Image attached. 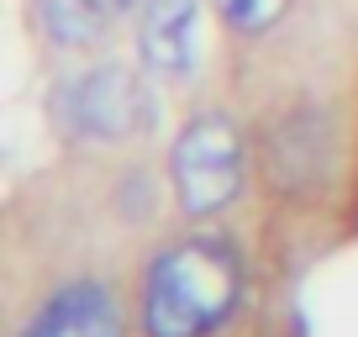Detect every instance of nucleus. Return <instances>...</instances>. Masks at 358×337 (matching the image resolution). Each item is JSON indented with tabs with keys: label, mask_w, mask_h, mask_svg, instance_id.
<instances>
[{
	"label": "nucleus",
	"mask_w": 358,
	"mask_h": 337,
	"mask_svg": "<svg viewBox=\"0 0 358 337\" xmlns=\"http://www.w3.org/2000/svg\"><path fill=\"white\" fill-rule=\"evenodd\" d=\"M243 295V264L222 237H179L143 274L148 337H211Z\"/></svg>",
	"instance_id": "nucleus-1"
},
{
	"label": "nucleus",
	"mask_w": 358,
	"mask_h": 337,
	"mask_svg": "<svg viewBox=\"0 0 358 337\" xmlns=\"http://www.w3.org/2000/svg\"><path fill=\"white\" fill-rule=\"evenodd\" d=\"M53 122L79 143H127V137L153 132L158 101L143 85V74L122 64H95L85 74H69L48 101Z\"/></svg>",
	"instance_id": "nucleus-2"
},
{
	"label": "nucleus",
	"mask_w": 358,
	"mask_h": 337,
	"mask_svg": "<svg viewBox=\"0 0 358 337\" xmlns=\"http://www.w3.org/2000/svg\"><path fill=\"white\" fill-rule=\"evenodd\" d=\"M169 180L185 216H216L243 190V132L227 116H195L174 137Z\"/></svg>",
	"instance_id": "nucleus-3"
},
{
	"label": "nucleus",
	"mask_w": 358,
	"mask_h": 337,
	"mask_svg": "<svg viewBox=\"0 0 358 337\" xmlns=\"http://www.w3.org/2000/svg\"><path fill=\"white\" fill-rule=\"evenodd\" d=\"M22 337H127V322L106 285L74 280V285H58L37 306L32 322L22 327Z\"/></svg>",
	"instance_id": "nucleus-4"
},
{
	"label": "nucleus",
	"mask_w": 358,
	"mask_h": 337,
	"mask_svg": "<svg viewBox=\"0 0 358 337\" xmlns=\"http://www.w3.org/2000/svg\"><path fill=\"white\" fill-rule=\"evenodd\" d=\"M137 48L153 74H190L201 58V6L195 0H148L143 27H137Z\"/></svg>",
	"instance_id": "nucleus-5"
},
{
	"label": "nucleus",
	"mask_w": 358,
	"mask_h": 337,
	"mask_svg": "<svg viewBox=\"0 0 358 337\" xmlns=\"http://www.w3.org/2000/svg\"><path fill=\"white\" fill-rule=\"evenodd\" d=\"M111 22H116L111 0H43V32L53 37L58 48L101 43Z\"/></svg>",
	"instance_id": "nucleus-6"
},
{
	"label": "nucleus",
	"mask_w": 358,
	"mask_h": 337,
	"mask_svg": "<svg viewBox=\"0 0 358 337\" xmlns=\"http://www.w3.org/2000/svg\"><path fill=\"white\" fill-rule=\"evenodd\" d=\"M285 6H290V0H216L222 22L232 27V32H243V37H253V32H264V27H274V22L285 16Z\"/></svg>",
	"instance_id": "nucleus-7"
},
{
	"label": "nucleus",
	"mask_w": 358,
	"mask_h": 337,
	"mask_svg": "<svg viewBox=\"0 0 358 337\" xmlns=\"http://www.w3.org/2000/svg\"><path fill=\"white\" fill-rule=\"evenodd\" d=\"M143 6H148V0H111V11H116V16H127V11H143Z\"/></svg>",
	"instance_id": "nucleus-8"
}]
</instances>
